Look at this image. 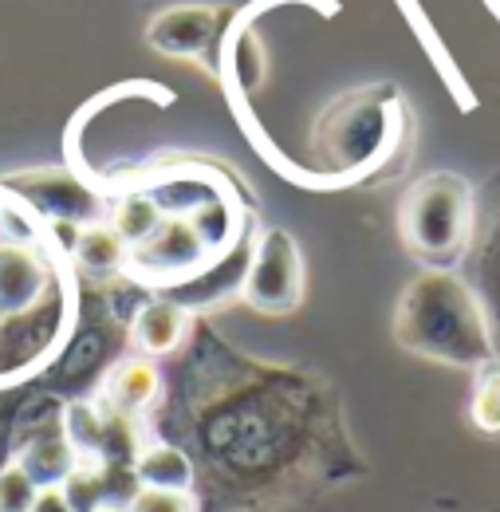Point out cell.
Returning a JSON list of instances; mask_svg holds the SVG:
<instances>
[{
	"mask_svg": "<svg viewBox=\"0 0 500 512\" xmlns=\"http://www.w3.org/2000/svg\"><path fill=\"white\" fill-rule=\"evenodd\" d=\"M126 512H197L189 493H174V489H138Z\"/></svg>",
	"mask_w": 500,
	"mask_h": 512,
	"instance_id": "17",
	"label": "cell"
},
{
	"mask_svg": "<svg viewBox=\"0 0 500 512\" xmlns=\"http://www.w3.org/2000/svg\"><path fill=\"white\" fill-rule=\"evenodd\" d=\"M473 422L489 434L500 430V363L489 359L485 367H477V390H473V406H469Z\"/></svg>",
	"mask_w": 500,
	"mask_h": 512,
	"instance_id": "15",
	"label": "cell"
},
{
	"mask_svg": "<svg viewBox=\"0 0 500 512\" xmlns=\"http://www.w3.org/2000/svg\"><path fill=\"white\" fill-rule=\"evenodd\" d=\"M71 253H75V264L95 280H111V276L126 272V245L111 225H99V221L79 225V233L71 241Z\"/></svg>",
	"mask_w": 500,
	"mask_h": 512,
	"instance_id": "11",
	"label": "cell"
},
{
	"mask_svg": "<svg viewBox=\"0 0 500 512\" xmlns=\"http://www.w3.org/2000/svg\"><path fill=\"white\" fill-rule=\"evenodd\" d=\"M32 512H75V505H71L67 489H60V485H48V489H40V497H36Z\"/></svg>",
	"mask_w": 500,
	"mask_h": 512,
	"instance_id": "18",
	"label": "cell"
},
{
	"mask_svg": "<svg viewBox=\"0 0 500 512\" xmlns=\"http://www.w3.org/2000/svg\"><path fill=\"white\" fill-rule=\"evenodd\" d=\"M241 296L264 316H288L304 300V256L292 233L264 229L249 249Z\"/></svg>",
	"mask_w": 500,
	"mask_h": 512,
	"instance_id": "4",
	"label": "cell"
},
{
	"mask_svg": "<svg viewBox=\"0 0 500 512\" xmlns=\"http://www.w3.org/2000/svg\"><path fill=\"white\" fill-rule=\"evenodd\" d=\"M24 473L48 489V485H60V481H71L75 473V446L67 442V434H48V438H36L32 446L24 449Z\"/></svg>",
	"mask_w": 500,
	"mask_h": 512,
	"instance_id": "13",
	"label": "cell"
},
{
	"mask_svg": "<svg viewBox=\"0 0 500 512\" xmlns=\"http://www.w3.org/2000/svg\"><path fill=\"white\" fill-rule=\"evenodd\" d=\"M91 512H115V509H91Z\"/></svg>",
	"mask_w": 500,
	"mask_h": 512,
	"instance_id": "19",
	"label": "cell"
},
{
	"mask_svg": "<svg viewBox=\"0 0 500 512\" xmlns=\"http://www.w3.org/2000/svg\"><path fill=\"white\" fill-rule=\"evenodd\" d=\"M134 477L142 489H174L189 493L193 489V465L182 449L174 446H150L138 453L134 461Z\"/></svg>",
	"mask_w": 500,
	"mask_h": 512,
	"instance_id": "12",
	"label": "cell"
},
{
	"mask_svg": "<svg viewBox=\"0 0 500 512\" xmlns=\"http://www.w3.org/2000/svg\"><path fill=\"white\" fill-rule=\"evenodd\" d=\"M0 190L24 201L28 209H36L40 217H52L63 225H95L103 213V197L87 182H79L71 170H56V166L8 174Z\"/></svg>",
	"mask_w": 500,
	"mask_h": 512,
	"instance_id": "5",
	"label": "cell"
},
{
	"mask_svg": "<svg viewBox=\"0 0 500 512\" xmlns=\"http://www.w3.org/2000/svg\"><path fill=\"white\" fill-rule=\"evenodd\" d=\"M209 237L193 225V217H162V225L134 249H126V272L150 284H174L205 264Z\"/></svg>",
	"mask_w": 500,
	"mask_h": 512,
	"instance_id": "6",
	"label": "cell"
},
{
	"mask_svg": "<svg viewBox=\"0 0 500 512\" xmlns=\"http://www.w3.org/2000/svg\"><path fill=\"white\" fill-rule=\"evenodd\" d=\"M394 339L410 355L445 367L477 371L493 359L489 320L473 288L449 268H426L414 276L394 308Z\"/></svg>",
	"mask_w": 500,
	"mask_h": 512,
	"instance_id": "1",
	"label": "cell"
},
{
	"mask_svg": "<svg viewBox=\"0 0 500 512\" xmlns=\"http://www.w3.org/2000/svg\"><path fill=\"white\" fill-rule=\"evenodd\" d=\"M229 24V8L217 4H174L146 24V40L154 52L174 60H205L221 52V36Z\"/></svg>",
	"mask_w": 500,
	"mask_h": 512,
	"instance_id": "7",
	"label": "cell"
},
{
	"mask_svg": "<svg viewBox=\"0 0 500 512\" xmlns=\"http://www.w3.org/2000/svg\"><path fill=\"white\" fill-rule=\"evenodd\" d=\"M398 229H402L406 249L418 260H426L434 268L453 264L473 241V190H469V182L457 174H426L402 197Z\"/></svg>",
	"mask_w": 500,
	"mask_h": 512,
	"instance_id": "2",
	"label": "cell"
},
{
	"mask_svg": "<svg viewBox=\"0 0 500 512\" xmlns=\"http://www.w3.org/2000/svg\"><path fill=\"white\" fill-rule=\"evenodd\" d=\"M189 331V312L178 300H150L138 308V316L130 323V339L142 355L158 359V355H170L182 347Z\"/></svg>",
	"mask_w": 500,
	"mask_h": 512,
	"instance_id": "9",
	"label": "cell"
},
{
	"mask_svg": "<svg viewBox=\"0 0 500 512\" xmlns=\"http://www.w3.org/2000/svg\"><path fill=\"white\" fill-rule=\"evenodd\" d=\"M48 288V264L28 245H0V316H24Z\"/></svg>",
	"mask_w": 500,
	"mask_h": 512,
	"instance_id": "8",
	"label": "cell"
},
{
	"mask_svg": "<svg viewBox=\"0 0 500 512\" xmlns=\"http://www.w3.org/2000/svg\"><path fill=\"white\" fill-rule=\"evenodd\" d=\"M386 134H390V123L378 91H355L327 107V115L315 127V146L331 170L347 174L375 162L386 146Z\"/></svg>",
	"mask_w": 500,
	"mask_h": 512,
	"instance_id": "3",
	"label": "cell"
},
{
	"mask_svg": "<svg viewBox=\"0 0 500 512\" xmlns=\"http://www.w3.org/2000/svg\"><path fill=\"white\" fill-rule=\"evenodd\" d=\"M40 497V485L24 473V465L0 469V512H32Z\"/></svg>",
	"mask_w": 500,
	"mask_h": 512,
	"instance_id": "16",
	"label": "cell"
},
{
	"mask_svg": "<svg viewBox=\"0 0 500 512\" xmlns=\"http://www.w3.org/2000/svg\"><path fill=\"white\" fill-rule=\"evenodd\" d=\"M162 205H158V197H150V193H126L123 201L115 205V213H111V229L123 237L126 249H134V245H142L158 225H162Z\"/></svg>",
	"mask_w": 500,
	"mask_h": 512,
	"instance_id": "14",
	"label": "cell"
},
{
	"mask_svg": "<svg viewBox=\"0 0 500 512\" xmlns=\"http://www.w3.org/2000/svg\"><path fill=\"white\" fill-rule=\"evenodd\" d=\"M107 402L119 410V414H138L146 406L158 402L162 394V379H158V367L150 359H123L111 375H107Z\"/></svg>",
	"mask_w": 500,
	"mask_h": 512,
	"instance_id": "10",
	"label": "cell"
}]
</instances>
